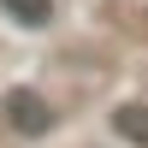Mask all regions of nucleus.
I'll return each instance as SVG.
<instances>
[{"label": "nucleus", "instance_id": "2", "mask_svg": "<svg viewBox=\"0 0 148 148\" xmlns=\"http://www.w3.org/2000/svg\"><path fill=\"white\" fill-rule=\"evenodd\" d=\"M113 136L130 148H148V107L142 101H119L113 107Z\"/></svg>", "mask_w": 148, "mask_h": 148}, {"label": "nucleus", "instance_id": "3", "mask_svg": "<svg viewBox=\"0 0 148 148\" xmlns=\"http://www.w3.org/2000/svg\"><path fill=\"white\" fill-rule=\"evenodd\" d=\"M0 12H6L18 30H47V24H53V0H0Z\"/></svg>", "mask_w": 148, "mask_h": 148}, {"label": "nucleus", "instance_id": "1", "mask_svg": "<svg viewBox=\"0 0 148 148\" xmlns=\"http://www.w3.org/2000/svg\"><path fill=\"white\" fill-rule=\"evenodd\" d=\"M0 113H6V125L18 130V136H47V130L59 125L53 101H47L42 89H6L0 95Z\"/></svg>", "mask_w": 148, "mask_h": 148}]
</instances>
